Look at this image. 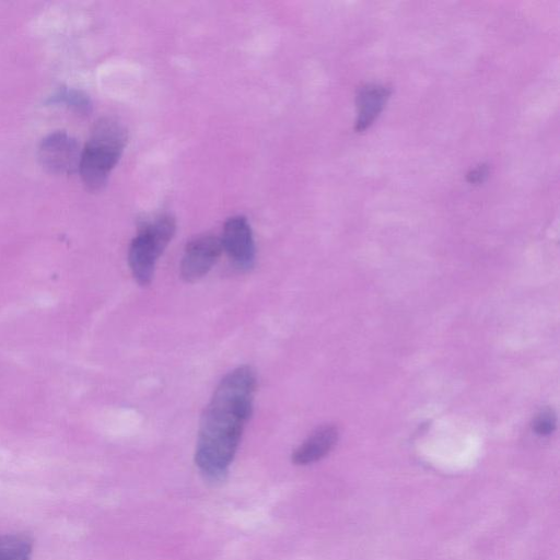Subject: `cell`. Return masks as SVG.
<instances>
[{
	"label": "cell",
	"instance_id": "cell-1",
	"mask_svg": "<svg viewBox=\"0 0 560 560\" xmlns=\"http://www.w3.org/2000/svg\"><path fill=\"white\" fill-rule=\"evenodd\" d=\"M257 388L255 371L243 365L219 383L201 417L195 462L211 480L224 478L243 430L252 416Z\"/></svg>",
	"mask_w": 560,
	"mask_h": 560
},
{
	"label": "cell",
	"instance_id": "cell-2",
	"mask_svg": "<svg viewBox=\"0 0 560 560\" xmlns=\"http://www.w3.org/2000/svg\"><path fill=\"white\" fill-rule=\"evenodd\" d=\"M127 139V130L117 119L103 117L95 122L81 152L78 170L89 190L98 191L106 185L124 152Z\"/></svg>",
	"mask_w": 560,
	"mask_h": 560
},
{
	"label": "cell",
	"instance_id": "cell-3",
	"mask_svg": "<svg viewBox=\"0 0 560 560\" xmlns=\"http://www.w3.org/2000/svg\"><path fill=\"white\" fill-rule=\"evenodd\" d=\"M176 231L175 219L167 213L145 221L131 241L128 262L133 278L140 285H148L154 275L155 262Z\"/></svg>",
	"mask_w": 560,
	"mask_h": 560
},
{
	"label": "cell",
	"instance_id": "cell-4",
	"mask_svg": "<svg viewBox=\"0 0 560 560\" xmlns=\"http://www.w3.org/2000/svg\"><path fill=\"white\" fill-rule=\"evenodd\" d=\"M81 152L77 139L59 130L42 140L38 147V160L51 174L70 175L79 170Z\"/></svg>",
	"mask_w": 560,
	"mask_h": 560
},
{
	"label": "cell",
	"instance_id": "cell-5",
	"mask_svg": "<svg viewBox=\"0 0 560 560\" xmlns=\"http://www.w3.org/2000/svg\"><path fill=\"white\" fill-rule=\"evenodd\" d=\"M221 240L211 234L195 237L185 247L180 261V275L187 282L206 276L222 253Z\"/></svg>",
	"mask_w": 560,
	"mask_h": 560
},
{
	"label": "cell",
	"instance_id": "cell-6",
	"mask_svg": "<svg viewBox=\"0 0 560 560\" xmlns=\"http://www.w3.org/2000/svg\"><path fill=\"white\" fill-rule=\"evenodd\" d=\"M221 244L233 264L248 270L255 261V243L247 219L243 215L230 218L223 226Z\"/></svg>",
	"mask_w": 560,
	"mask_h": 560
},
{
	"label": "cell",
	"instance_id": "cell-7",
	"mask_svg": "<svg viewBox=\"0 0 560 560\" xmlns=\"http://www.w3.org/2000/svg\"><path fill=\"white\" fill-rule=\"evenodd\" d=\"M338 430L334 425H324L314 431L292 453L295 465H310L325 457L336 445Z\"/></svg>",
	"mask_w": 560,
	"mask_h": 560
},
{
	"label": "cell",
	"instance_id": "cell-8",
	"mask_svg": "<svg viewBox=\"0 0 560 560\" xmlns=\"http://www.w3.org/2000/svg\"><path fill=\"white\" fill-rule=\"evenodd\" d=\"M389 90L383 85L369 84L360 89L358 94L359 117L355 129L361 130L368 127L381 112Z\"/></svg>",
	"mask_w": 560,
	"mask_h": 560
},
{
	"label": "cell",
	"instance_id": "cell-9",
	"mask_svg": "<svg viewBox=\"0 0 560 560\" xmlns=\"http://www.w3.org/2000/svg\"><path fill=\"white\" fill-rule=\"evenodd\" d=\"M50 105H63L79 115H89L92 110V102L89 95L78 89L59 88L46 101Z\"/></svg>",
	"mask_w": 560,
	"mask_h": 560
},
{
	"label": "cell",
	"instance_id": "cell-10",
	"mask_svg": "<svg viewBox=\"0 0 560 560\" xmlns=\"http://www.w3.org/2000/svg\"><path fill=\"white\" fill-rule=\"evenodd\" d=\"M33 541L25 534L0 536V560H31Z\"/></svg>",
	"mask_w": 560,
	"mask_h": 560
},
{
	"label": "cell",
	"instance_id": "cell-11",
	"mask_svg": "<svg viewBox=\"0 0 560 560\" xmlns=\"http://www.w3.org/2000/svg\"><path fill=\"white\" fill-rule=\"evenodd\" d=\"M556 428V416L551 410H542L533 421V430L539 435H548Z\"/></svg>",
	"mask_w": 560,
	"mask_h": 560
},
{
	"label": "cell",
	"instance_id": "cell-12",
	"mask_svg": "<svg viewBox=\"0 0 560 560\" xmlns=\"http://www.w3.org/2000/svg\"><path fill=\"white\" fill-rule=\"evenodd\" d=\"M486 175H487V168H486V166L482 165V166H479L476 170L471 171L468 174V179L470 182H479Z\"/></svg>",
	"mask_w": 560,
	"mask_h": 560
}]
</instances>
